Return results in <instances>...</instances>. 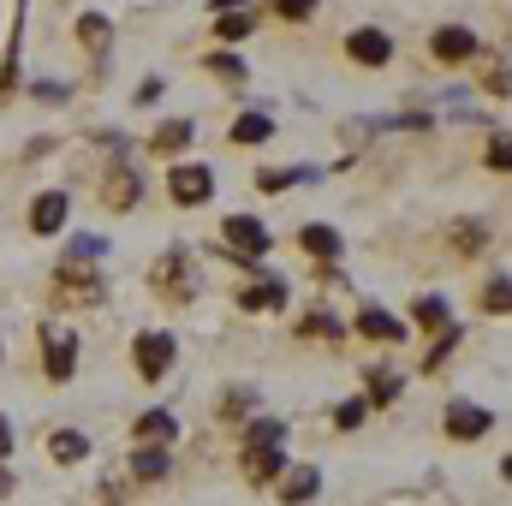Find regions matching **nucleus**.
Returning <instances> with one entry per match:
<instances>
[{
	"instance_id": "1",
	"label": "nucleus",
	"mask_w": 512,
	"mask_h": 506,
	"mask_svg": "<svg viewBox=\"0 0 512 506\" xmlns=\"http://www.w3.org/2000/svg\"><path fill=\"white\" fill-rule=\"evenodd\" d=\"M167 191H173V203H179V209H197V203H209V197H215V173H209V167H197V161H185V167H173V173H167Z\"/></svg>"
},
{
	"instance_id": "2",
	"label": "nucleus",
	"mask_w": 512,
	"mask_h": 506,
	"mask_svg": "<svg viewBox=\"0 0 512 506\" xmlns=\"http://www.w3.org/2000/svg\"><path fill=\"white\" fill-rule=\"evenodd\" d=\"M173 352H179L173 334H137V352H131V358H137V376L161 381L167 370H173Z\"/></svg>"
},
{
	"instance_id": "3",
	"label": "nucleus",
	"mask_w": 512,
	"mask_h": 506,
	"mask_svg": "<svg viewBox=\"0 0 512 506\" xmlns=\"http://www.w3.org/2000/svg\"><path fill=\"white\" fill-rule=\"evenodd\" d=\"M441 423H447V435H453V441H477L483 429H495V417H489L483 405H471V399H447Z\"/></svg>"
},
{
	"instance_id": "4",
	"label": "nucleus",
	"mask_w": 512,
	"mask_h": 506,
	"mask_svg": "<svg viewBox=\"0 0 512 506\" xmlns=\"http://www.w3.org/2000/svg\"><path fill=\"white\" fill-rule=\"evenodd\" d=\"M66 209H72L66 191H42V197L30 203V233H36V239H54V233L66 227Z\"/></svg>"
},
{
	"instance_id": "5",
	"label": "nucleus",
	"mask_w": 512,
	"mask_h": 506,
	"mask_svg": "<svg viewBox=\"0 0 512 506\" xmlns=\"http://www.w3.org/2000/svg\"><path fill=\"white\" fill-rule=\"evenodd\" d=\"M346 54H352L358 66H387V60H393V42H387V30L364 24V30H352V36H346Z\"/></svg>"
},
{
	"instance_id": "6",
	"label": "nucleus",
	"mask_w": 512,
	"mask_h": 506,
	"mask_svg": "<svg viewBox=\"0 0 512 506\" xmlns=\"http://www.w3.org/2000/svg\"><path fill=\"white\" fill-rule=\"evenodd\" d=\"M221 239H227L233 251H245V256H262V251H268V227H262L256 215H227Z\"/></svg>"
},
{
	"instance_id": "7",
	"label": "nucleus",
	"mask_w": 512,
	"mask_h": 506,
	"mask_svg": "<svg viewBox=\"0 0 512 506\" xmlns=\"http://www.w3.org/2000/svg\"><path fill=\"white\" fill-rule=\"evenodd\" d=\"M42 346H48V381H72V370H78V334L48 328Z\"/></svg>"
},
{
	"instance_id": "8",
	"label": "nucleus",
	"mask_w": 512,
	"mask_h": 506,
	"mask_svg": "<svg viewBox=\"0 0 512 506\" xmlns=\"http://www.w3.org/2000/svg\"><path fill=\"white\" fill-rule=\"evenodd\" d=\"M429 54H435V60H453V66H459V60H471V54H477V36H471L465 24H441V30L429 36Z\"/></svg>"
},
{
	"instance_id": "9",
	"label": "nucleus",
	"mask_w": 512,
	"mask_h": 506,
	"mask_svg": "<svg viewBox=\"0 0 512 506\" xmlns=\"http://www.w3.org/2000/svg\"><path fill=\"white\" fill-rule=\"evenodd\" d=\"M191 286H197V280H191V262H185L179 251L155 268V292H167V298H191Z\"/></svg>"
},
{
	"instance_id": "10",
	"label": "nucleus",
	"mask_w": 512,
	"mask_h": 506,
	"mask_svg": "<svg viewBox=\"0 0 512 506\" xmlns=\"http://www.w3.org/2000/svg\"><path fill=\"white\" fill-rule=\"evenodd\" d=\"M358 328H364L370 340H382V346L405 340V322H393V316H387V310H376V304H364V310H358Z\"/></svg>"
},
{
	"instance_id": "11",
	"label": "nucleus",
	"mask_w": 512,
	"mask_h": 506,
	"mask_svg": "<svg viewBox=\"0 0 512 506\" xmlns=\"http://www.w3.org/2000/svg\"><path fill=\"white\" fill-rule=\"evenodd\" d=\"M280 465H286V459H280V441H251V459H245L251 483H268V477H274Z\"/></svg>"
},
{
	"instance_id": "12",
	"label": "nucleus",
	"mask_w": 512,
	"mask_h": 506,
	"mask_svg": "<svg viewBox=\"0 0 512 506\" xmlns=\"http://www.w3.org/2000/svg\"><path fill=\"white\" fill-rule=\"evenodd\" d=\"M298 245H304L310 256H322V262H328V256H340V233H334V227H322V221H310V227L298 233Z\"/></svg>"
},
{
	"instance_id": "13",
	"label": "nucleus",
	"mask_w": 512,
	"mask_h": 506,
	"mask_svg": "<svg viewBox=\"0 0 512 506\" xmlns=\"http://www.w3.org/2000/svg\"><path fill=\"white\" fill-rule=\"evenodd\" d=\"M191 120H167V126L155 131V137H149V149H155V155H179V149H185V143H191Z\"/></svg>"
},
{
	"instance_id": "14",
	"label": "nucleus",
	"mask_w": 512,
	"mask_h": 506,
	"mask_svg": "<svg viewBox=\"0 0 512 506\" xmlns=\"http://www.w3.org/2000/svg\"><path fill=\"white\" fill-rule=\"evenodd\" d=\"M173 429H179L173 411H143V417H137V435H143V441H173Z\"/></svg>"
},
{
	"instance_id": "15",
	"label": "nucleus",
	"mask_w": 512,
	"mask_h": 506,
	"mask_svg": "<svg viewBox=\"0 0 512 506\" xmlns=\"http://www.w3.org/2000/svg\"><path fill=\"white\" fill-rule=\"evenodd\" d=\"M245 304H251V310H274V304H286V280H280V274H268V280H262V292H245Z\"/></svg>"
},
{
	"instance_id": "16",
	"label": "nucleus",
	"mask_w": 512,
	"mask_h": 506,
	"mask_svg": "<svg viewBox=\"0 0 512 506\" xmlns=\"http://www.w3.org/2000/svg\"><path fill=\"white\" fill-rule=\"evenodd\" d=\"M48 453H54L60 465H72V459H84V453H90V441H84V435H72V429H60V435L48 441Z\"/></svg>"
},
{
	"instance_id": "17",
	"label": "nucleus",
	"mask_w": 512,
	"mask_h": 506,
	"mask_svg": "<svg viewBox=\"0 0 512 506\" xmlns=\"http://www.w3.org/2000/svg\"><path fill=\"white\" fill-rule=\"evenodd\" d=\"M268 114H245L239 126H233V143H245V149H256V143H268Z\"/></svg>"
},
{
	"instance_id": "18",
	"label": "nucleus",
	"mask_w": 512,
	"mask_h": 506,
	"mask_svg": "<svg viewBox=\"0 0 512 506\" xmlns=\"http://www.w3.org/2000/svg\"><path fill=\"white\" fill-rule=\"evenodd\" d=\"M108 36H114V24H108L102 12H90V18H78V42H84V48H102Z\"/></svg>"
},
{
	"instance_id": "19",
	"label": "nucleus",
	"mask_w": 512,
	"mask_h": 506,
	"mask_svg": "<svg viewBox=\"0 0 512 506\" xmlns=\"http://www.w3.org/2000/svg\"><path fill=\"white\" fill-rule=\"evenodd\" d=\"M131 471H137L143 483H161V477H167V453H155V447H143V453L131 459Z\"/></svg>"
},
{
	"instance_id": "20",
	"label": "nucleus",
	"mask_w": 512,
	"mask_h": 506,
	"mask_svg": "<svg viewBox=\"0 0 512 506\" xmlns=\"http://www.w3.org/2000/svg\"><path fill=\"white\" fill-rule=\"evenodd\" d=\"M108 203H114V209H131V203H137V179H131V173L108 179Z\"/></svg>"
},
{
	"instance_id": "21",
	"label": "nucleus",
	"mask_w": 512,
	"mask_h": 506,
	"mask_svg": "<svg viewBox=\"0 0 512 506\" xmlns=\"http://www.w3.org/2000/svg\"><path fill=\"white\" fill-rule=\"evenodd\" d=\"M483 310H489V316H501V310H512V280H495V286L483 292Z\"/></svg>"
},
{
	"instance_id": "22",
	"label": "nucleus",
	"mask_w": 512,
	"mask_h": 506,
	"mask_svg": "<svg viewBox=\"0 0 512 506\" xmlns=\"http://www.w3.org/2000/svg\"><path fill=\"white\" fill-rule=\"evenodd\" d=\"M417 322L423 328H447V304L441 298H417Z\"/></svg>"
},
{
	"instance_id": "23",
	"label": "nucleus",
	"mask_w": 512,
	"mask_h": 506,
	"mask_svg": "<svg viewBox=\"0 0 512 506\" xmlns=\"http://www.w3.org/2000/svg\"><path fill=\"white\" fill-rule=\"evenodd\" d=\"M489 167H501V173H512V131H501V137H489Z\"/></svg>"
},
{
	"instance_id": "24",
	"label": "nucleus",
	"mask_w": 512,
	"mask_h": 506,
	"mask_svg": "<svg viewBox=\"0 0 512 506\" xmlns=\"http://www.w3.org/2000/svg\"><path fill=\"white\" fill-rule=\"evenodd\" d=\"M251 30H256V18H251V12H227V18H221V36H227V42L251 36Z\"/></svg>"
},
{
	"instance_id": "25",
	"label": "nucleus",
	"mask_w": 512,
	"mask_h": 506,
	"mask_svg": "<svg viewBox=\"0 0 512 506\" xmlns=\"http://www.w3.org/2000/svg\"><path fill=\"white\" fill-rule=\"evenodd\" d=\"M376 387H370V399H376V405H393V393H399V376H387V370H376Z\"/></svg>"
},
{
	"instance_id": "26",
	"label": "nucleus",
	"mask_w": 512,
	"mask_h": 506,
	"mask_svg": "<svg viewBox=\"0 0 512 506\" xmlns=\"http://www.w3.org/2000/svg\"><path fill=\"white\" fill-rule=\"evenodd\" d=\"M286 495H292V501H310V495H316V471H292Z\"/></svg>"
},
{
	"instance_id": "27",
	"label": "nucleus",
	"mask_w": 512,
	"mask_h": 506,
	"mask_svg": "<svg viewBox=\"0 0 512 506\" xmlns=\"http://www.w3.org/2000/svg\"><path fill=\"white\" fill-rule=\"evenodd\" d=\"M334 423H340V429H358V423H364V399H346V405L334 411Z\"/></svg>"
},
{
	"instance_id": "28",
	"label": "nucleus",
	"mask_w": 512,
	"mask_h": 506,
	"mask_svg": "<svg viewBox=\"0 0 512 506\" xmlns=\"http://www.w3.org/2000/svg\"><path fill=\"white\" fill-rule=\"evenodd\" d=\"M209 66H215L221 78H245V60H233V54H209Z\"/></svg>"
},
{
	"instance_id": "29",
	"label": "nucleus",
	"mask_w": 512,
	"mask_h": 506,
	"mask_svg": "<svg viewBox=\"0 0 512 506\" xmlns=\"http://www.w3.org/2000/svg\"><path fill=\"white\" fill-rule=\"evenodd\" d=\"M304 328H310L316 340H334V334H340V322H334V316H304Z\"/></svg>"
},
{
	"instance_id": "30",
	"label": "nucleus",
	"mask_w": 512,
	"mask_h": 506,
	"mask_svg": "<svg viewBox=\"0 0 512 506\" xmlns=\"http://www.w3.org/2000/svg\"><path fill=\"white\" fill-rule=\"evenodd\" d=\"M274 6H280L286 18H310V12H316V0H274Z\"/></svg>"
},
{
	"instance_id": "31",
	"label": "nucleus",
	"mask_w": 512,
	"mask_h": 506,
	"mask_svg": "<svg viewBox=\"0 0 512 506\" xmlns=\"http://www.w3.org/2000/svg\"><path fill=\"white\" fill-rule=\"evenodd\" d=\"M12 441H18V435H12V429H6V417H0V459L12 453Z\"/></svg>"
},
{
	"instance_id": "32",
	"label": "nucleus",
	"mask_w": 512,
	"mask_h": 506,
	"mask_svg": "<svg viewBox=\"0 0 512 506\" xmlns=\"http://www.w3.org/2000/svg\"><path fill=\"white\" fill-rule=\"evenodd\" d=\"M209 6H215V12H233V6H239V0H209Z\"/></svg>"
},
{
	"instance_id": "33",
	"label": "nucleus",
	"mask_w": 512,
	"mask_h": 506,
	"mask_svg": "<svg viewBox=\"0 0 512 506\" xmlns=\"http://www.w3.org/2000/svg\"><path fill=\"white\" fill-rule=\"evenodd\" d=\"M507 483H512V459H507Z\"/></svg>"
}]
</instances>
